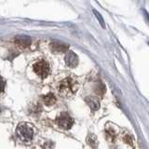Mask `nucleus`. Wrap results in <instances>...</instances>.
I'll return each instance as SVG.
<instances>
[{"label": "nucleus", "mask_w": 149, "mask_h": 149, "mask_svg": "<svg viewBox=\"0 0 149 149\" xmlns=\"http://www.w3.org/2000/svg\"><path fill=\"white\" fill-rule=\"evenodd\" d=\"M93 13H94V15H95L96 18H97V20L99 21L100 24L102 25V27H103V28L106 27V24H104V21H103V19L102 15L100 14V12H98L96 10H93Z\"/></svg>", "instance_id": "14"}, {"label": "nucleus", "mask_w": 149, "mask_h": 149, "mask_svg": "<svg viewBox=\"0 0 149 149\" xmlns=\"http://www.w3.org/2000/svg\"><path fill=\"white\" fill-rule=\"evenodd\" d=\"M69 46L67 44L59 42V41H54L50 44V49L51 50L55 52V53H63V52H66L68 50Z\"/></svg>", "instance_id": "6"}, {"label": "nucleus", "mask_w": 149, "mask_h": 149, "mask_svg": "<svg viewBox=\"0 0 149 149\" xmlns=\"http://www.w3.org/2000/svg\"><path fill=\"white\" fill-rule=\"evenodd\" d=\"M106 133L107 138H108V139H110L112 142H113L114 140L116 139V137H117V133H116V131L114 130L113 129H109V128H107V129L106 130Z\"/></svg>", "instance_id": "13"}, {"label": "nucleus", "mask_w": 149, "mask_h": 149, "mask_svg": "<svg viewBox=\"0 0 149 149\" xmlns=\"http://www.w3.org/2000/svg\"><path fill=\"white\" fill-rule=\"evenodd\" d=\"M5 86H6V82L4 80V78L0 76V92H3L4 90H5Z\"/></svg>", "instance_id": "15"}, {"label": "nucleus", "mask_w": 149, "mask_h": 149, "mask_svg": "<svg viewBox=\"0 0 149 149\" xmlns=\"http://www.w3.org/2000/svg\"><path fill=\"white\" fill-rule=\"evenodd\" d=\"M85 102L92 111H97L100 108V102L97 97H93V96H90V97L85 98Z\"/></svg>", "instance_id": "8"}, {"label": "nucleus", "mask_w": 149, "mask_h": 149, "mask_svg": "<svg viewBox=\"0 0 149 149\" xmlns=\"http://www.w3.org/2000/svg\"><path fill=\"white\" fill-rule=\"evenodd\" d=\"M87 143L89 144L90 146L94 148V149L97 148V146H98V140H97V137H96L94 134L90 133L89 135H88V137H87Z\"/></svg>", "instance_id": "10"}, {"label": "nucleus", "mask_w": 149, "mask_h": 149, "mask_svg": "<svg viewBox=\"0 0 149 149\" xmlns=\"http://www.w3.org/2000/svg\"><path fill=\"white\" fill-rule=\"evenodd\" d=\"M14 41L16 44L23 48H27L31 45V38L27 36H17L14 38Z\"/></svg>", "instance_id": "7"}, {"label": "nucleus", "mask_w": 149, "mask_h": 149, "mask_svg": "<svg viewBox=\"0 0 149 149\" xmlns=\"http://www.w3.org/2000/svg\"><path fill=\"white\" fill-rule=\"evenodd\" d=\"M56 122L58 126L63 130H70L74 125V119L69 116L68 113H61L56 118Z\"/></svg>", "instance_id": "3"}, {"label": "nucleus", "mask_w": 149, "mask_h": 149, "mask_svg": "<svg viewBox=\"0 0 149 149\" xmlns=\"http://www.w3.org/2000/svg\"><path fill=\"white\" fill-rule=\"evenodd\" d=\"M42 100H43V103L44 104H46L47 106H53V104L56 103V97L53 93H48L47 95L43 96L42 97Z\"/></svg>", "instance_id": "9"}, {"label": "nucleus", "mask_w": 149, "mask_h": 149, "mask_svg": "<svg viewBox=\"0 0 149 149\" xmlns=\"http://www.w3.org/2000/svg\"><path fill=\"white\" fill-rule=\"evenodd\" d=\"M94 91L97 95L103 96V94L106 93V87H104V85L102 82H98L94 86Z\"/></svg>", "instance_id": "11"}, {"label": "nucleus", "mask_w": 149, "mask_h": 149, "mask_svg": "<svg viewBox=\"0 0 149 149\" xmlns=\"http://www.w3.org/2000/svg\"><path fill=\"white\" fill-rule=\"evenodd\" d=\"M65 63L67 64V66L69 67H76L78 64V57L77 55L73 51H68L66 52L65 55Z\"/></svg>", "instance_id": "5"}, {"label": "nucleus", "mask_w": 149, "mask_h": 149, "mask_svg": "<svg viewBox=\"0 0 149 149\" xmlns=\"http://www.w3.org/2000/svg\"><path fill=\"white\" fill-rule=\"evenodd\" d=\"M77 88V82L72 77H66L59 83L57 90H58V93L60 96L63 98H69L76 93Z\"/></svg>", "instance_id": "1"}, {"label": "nucleus", "mask_w": 149, "mask_h": 149, "mask_svg": "<svg viewBox=\"0 0 149 149\" xmlns=\"http://www.w3.org/2000/svg\"><path fill=\"white\" fill-rule=\"evenodd\" d=\"M122 139H123V141L126 143H128L129 146H133V139L130 134H129L128 132H125L123 135H122Z\"/></svg>", "instance_id": "12"}, {"label": "nucleus", "mask_w": 149, "mask_h": 149, "mask_svg": "<svg viewBox=\"0 0 149 149\" xmlns=\"http://www.w3.org/2000/svg\"><path fill=\"white\" fill-rule=\"evenodd\" d=\"M34 71L38 77H40L41 78H45L50 73V65L46 61H39V62L34 64Z\"/></svg>", "instance_id": "4"}, {"label": "nucleus", "mask_w": 149, "mask_h": 149, "mask_svg": "<svg viewBox=\"0 0 149 149\" xmlns=\"http://www.w3.org/2000/svg\"><path fill=\"white\" fill-rule=\"evenodd\" d=\"M16 132L18 137L23 142H30L34 136V130L27 123H20L17 127Z\"/></svg>", "instance_id": "2"}, {"label": "nucleus", "mask_w": 149, "mask_h": 149, "mask_svg": "<svg viewBox=\"0 0 149 149\" xmlns=\"http://www.w3.org/2000/svg\"><path fill=\"white\" fill-rule=\"evenodd\" d=\"M1 112H2V106H0V114H1Z\"/></svg>", "instance_id": "16"}]
</instances>
